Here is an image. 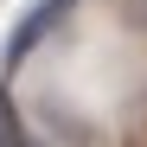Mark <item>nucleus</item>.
<instances>
[{
    "mask_svg": "<svg viewBox=\"0 0 147 147\" xmlns=\"http://www.w3.org/2000/svg\"><path fill=\"white\" fill-rule=\"evenodd\" d=\"M58 13H64V0H51V7H38V13L26 19V26H19V32H13V45H7V58L19 64V58H26V51H32V45L45 38V32H51V19H58Z\"/></svg>",
    "mask_w": 147,
    "mask_h": 147,
    "instance_id": "f257e3e1",
    "label": "nucleus"
},
{
    "mask_svg": "<svg viewBox=\"0 0 147 147\" xmlns=\"http://www.w3.org/2000/svg\"><path fill=\"white\" fill-rule=\"evenodd\" d=\"M0 147H32L26 128H19V115H13V102H7V90H0Z\"/></svg>",
    "mask_w": 147,
    "mask_h": 147,
    "instance_id": "f03ea898",
    "label": "nucleus"
}]
</instances>
